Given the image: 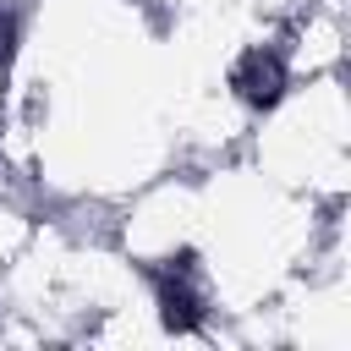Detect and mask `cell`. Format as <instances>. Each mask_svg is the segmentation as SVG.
Listing matches in <instances>:
<instances>
[{
	"mask_svg": "<svg viewBox=\"0 0 351 351\" xmlns=\"http://www.w3.org/2000/svg\"><path fill=\"white\" fill-rule=\"evenodd\" d=\"M241 159L313 203H346V186H351L346 77H307V82L274 88L252 110Z\"/></svg>",
	"mask_w": 351,
	"mask_h": 351,
	"instance_id": "1",
	"label": "cell"
}]
</instances>
